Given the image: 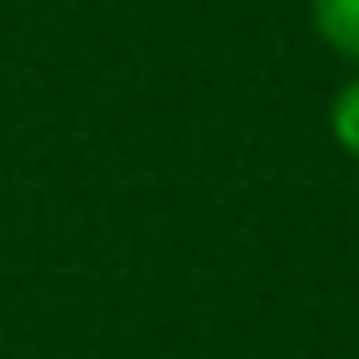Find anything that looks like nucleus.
<instances>
[{
  "mask_svg": "<svg viewBox=\"0 0 359 359\" xmlns=\"http://www.w3.org/2000/svg\"><path fill=\"white\" fill-rule=\"evenodd\" d=\"M312 22L338 58L359 64V0H312Z\"/></svg>",
  "mask_w": 359,
  "mask_h": 359,
  "instance_id": "nucleus-1",
  "label": "nucleus"
},
{
  "mask_svg": "<svg viewBox=\"0 0 359 359\" xmlns=\"http://www.w3.org/2000/svg\"><path fill=\"white\" fill-rule=\"evenodd\" d=\"M327 127H333L338 148H344L348 158H359V79H348V85L333 95V111H327Z\"/></svg>",
  "mask_w": 359,
  "mask_h": 359,
  "instance_id": "nucleus-2",
  "label": "nucleus"
}]
</instances>
